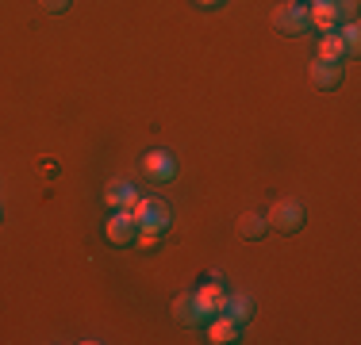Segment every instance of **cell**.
<instances>
[{"label": "cell", "instance_id": "ba28073f", "mask_svg": "<svg viewBox=\"0 0 361 345\" xmlns=\"http://www.w3.org/2000/svg\"><path fill=\"white\" fill-rule=\"evenodd\" d=\"M142 177H150V180H173L177 177V165H173V158H169L166 150H150V153H142Z\"/></svg>", "mask_w": 361, "mask_h": 345}, {"label": "cell", "instance_id": "ac0fdd59", "mask_svg": "<svg viewBox=\"0 0 361 345\" xmlns=\"http://www.w3.org/2000/svg\"><path fill=\"white\" fill-rule=\"evenodd\" d=\"M196 4H200V8H223L227 0H196Z\"/></svg>", "mask_w": 361, "mask_h": 345}, {"label": "cell", "instance_id": "8992f818", "mask_svg": "<svg viewBox=\"0 0 361 345\" xmlns=\"http://www.w3.org/2000/svg\"><path fill=\"white\" fill-rule=\"evenodd\" d=\"M192 299H196V307H200L204 318H216V315H223V303H227V288H223L219 276H216V280H208L200 291H192Z\"/></svg>", "mask_w": 361, "mask_h": 345}, {"label": "cell", "instance_id": "30bf717a", "mask_svg": "<svg viewBox=\"0 0 361 345\" xmlns=\"http://www.w3.org/2000/svg\"><path fill=\"white\" fill-rule=\"evenodd\" d=\"M223 315H227L231 322L243 330V326L254 318V299H250V296H227V303H223Z\"/></svg>", "mask_w": 361, "mask_h": 345}, {"label": "cell", "instance_id": "3957f363", "mask_svg": "<svg viewBox=\"0 0 361 345\" xmlns=\"http://www.w3.org/2000/svg\"><path fill=\"white\" fill-rule=\"evenodd\" d=\"M265 222L277 227L281 234H296V230H304V222H307V207L288 196V200H277L269 211H265Z\"/></svg>", "mask_w": 361, "mask_h": 345}, {"label": "cell", "instance_id": "9c48e42d", "mask_svg": "<svg viewBox=\"0 0 361 345\" xmlns=\"http://www.w3.org/2000/svg\"><path fill=\"white\" fill-rule=\"evenodd\" d=\"M135 200H139V192H135L127 180H111L108 184V192H104V203L111 207V211H127Z\"/></svg>", "mask_w": 361, "mask_h": 345}, {"label": "cell", "instance_id": "7a4b0ae2", "mask_svg": "<svg viewBox=\"0 0 361 345\" xmlns=\"http://www.w3.org/2000/svg\"><path fill=\"white\" fill-rule=\"evenodd\" d=\"M131 219L139 222V227H154V230H166L169 222H173V207H169L166 200H158V196H139L131 207Z\"/></svg>", "mask_w": 361, "mask_h": 345}, {"label": "cell", "instance_id": "6da1fadb", "mask_svg": "<svg viewBox=\"0 0 361 345\" xmlns=\"http://www.w3.org/2000/svg\"><path fill=\"white\" fill-rule=\"evenodd\" d=\"M273 27H277L285 39H300V34L312 31V20H307V4L300 0H285V4L273 8Z\"/></svg>", "mask_w": 361, "mask_h": 345}, {"label": "cell", "instance_id": "5bb4252c", "mask_svg": "<svg viewBox=\"0 0 361 345\" xmlns=\"http://www.w3.org/2000/svg\"><path fill=\"white\" fill-rule=\"evenodd\" d=\"M319 58H331V62H342V58H350V54H346V42H342L338 31L319 34Z\"/></svg>", "mask_w": 361, "mask_h": 345}, {"label": "cell", "instance_id": "9a60e30c", "mask_svg": "<svg viewBox=\"0 0 361 345\" xmlns=\"http://www.w3.org/2000/svg\"><path fill=\"white\" fill-rule=\"evenodd\" d=\"M161 234H166V230L139 227V234H135V249H146V253H150V249H158L161 246Z\"/></svg>", "mask_w": 361, "mask_h": 345}, {"label": "cell", "instance_id": "4fadbf2b", "mask_svg": "<svg viewBox=\"0 0 361 345\" xmlns=\"http://www.w3.org/2000/svg\"><path fill=\"white\" fill-rule=\"evenodd\" d=\"M208 341H216V345H231V341H238V326L231 322L227 315L208 318Z\"/></svg>", "mask_w": 361, "mask_h": 345}, {"label": "cell", "instance_id": "5b68a950", "mask_svg": "<svg viewBox=\"0 0 361 345\" xmlns=\"http://www.w3.org/2000/svg\"><path fill=\"white\" fill-rule=\"evenodd\" d=\"M307 20H312V31H338L342 27V12H338V0H312L307 8Z\"/></svg>", "mask_w": 361, "mask_h": 345}, {"label": "cell", "instance_id": "52a82bcc", "mask_svg": "<svg viewBox=\"0 0 361 345\" xmlns=\"http://www.w3.org/2000/svg\"><path fill=\"white\" fill-rule=\"evenodd\" d=\"M135 234H139V222L131 219V211H116L104 227V238L111 246H135Z\"/></svg>", "mask_w": 361, "mask_h": 345}, {"label": "cell", "instance_id": "7c38bea8", "mask_svg": "<svg viewBox=\"0 0 361 345\" xmlns=\"http://www.w3.org/2000/svg\"><path fill=\"white\" fill-rule=\"evenodd\" d=\"M238 234L250 238V242H262L265 234H269V222H265V215H262V211H246V215H238Z\"/></svg>", "mask_w": 361, "mask_h": 345}, {"label": "cell", "instance_id": "2e32d148", "mask_svg": "<svg viewBox=\"0 0 361 345\" xmlns=\"http://www.w3.org/2000/svg\"><path fill=\"white\" fill-rule=\"evenodd\" d=\"M338 34H342V42H346V54H357V46H361V31H357V23H342Z\"/></svg>", "mask_w": 361, "mask_h": 345}, {"label": "cell", "instance_id": "e0dca14e", "mask_svg": "<svg viewBox=\"0 0 361 345\" xmlns=\"http://www.w3.org/2000/svg\"><path fill=\"white\" fill-rule=\"evenodd\" d=\"M39 4H42V8H47V12H50V15H62V12H66V8H70V4H73V0H39Z\"/></svg>", "mask_w": 361, "mask_h": 345}, {"label": "cell", "instance_id": "277c9868", "mask_svg": "<svg viewBox=\"0 0 361 345\" xmlns=\"http://www.w3.org/2000/svg\"><path fill=\"white\" fill-rule=\"evenodd\" d=\"M307 77H312V84L319 92H334L342 81H346V65L331 62V58H315V62L307 65Z\"/></svg>", "mask_w": 361, "mask_h": 345}, {"label": "cell", "instance_id": "8fae6325", "mask_svg": "<svg viewBox=\"0 0 361 345\" xmlns=\"http://www.w3.org/2000/svg\"><path fill=\"white\" fill-rule=\"evenodd\" d=\"M173 318L180 326H208V318L200 315V307H196L192 296H177L173 299Z\"/></svg>", "mask_w": 361, "mask_h": 345}]
</instances>
